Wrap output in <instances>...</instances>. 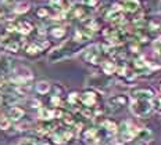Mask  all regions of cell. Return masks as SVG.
<instances>
[{
  "label": "cell",
  "mask_w": 161,
  "mask_h": 145,
  "mask_svg": "<svg viewBox=\"0 0 161 145\" xmlns=\"http://www.w3.org/2000/svg\"><path fill=\"white\" fill-rule=\"evenodd\" d=\"M158 108L161 109V98H160V101H158Z\"/></svg>",
  "instance_id": "cell-26"
},
{
  "label": "cell",
  "mask_w": 161,
  "mask_h": 145,
  "mask_svg": "<svg viewBox=\"0 0 161 145\" xmlns=\"http://www.w3.org/2000/svg\"><path fill=\"white\" fill-rule=\"evenodd\" d=\"M100 3V0H82V4L86 7H96Z\"/></svg>",
  "instance_id": "cell-22"
},
{
  "label": "cell",
  "mask_w": 161,
  "mask_h": 145,
  "mask_svg": "<svg viewBox=\"0 0 161 145\" xmlns=\"http://www.w3.org/2000/svg\"><path fill=\"white\" fill-rule=\"evenodd\" d=\"M63 119H64V122H65L67 124H72V123H74L72 116H69V115H64V116H63Z\"/></svg>",
  "instance_id": "cell-24"
},
{
  "label": "cell",
  "mask_w": 161,
  "mask_h": 145,
  "mask_svg": "<svg viewBox=\"0 0 161 145\" xmlns=\"http://www.w3.org/2000/svg\"><path fill=\"white\" fill-rule=\"evenodd\" d=\"M3 49H4L6 51H8V53L15 54V53L19 51V49H21V43H19L18 40H10L8 43L3 44Z\"/></svg>",
  "instance_id": "cell-10"
},
{
  "label": "cell",
  "mask_w": 161,
  "mask_h": 145,
  "mask_svg": "<svg viewBox=\"0 0 161 145\" xmlns=\"http://www.w3.org/2000/svg\"><path fill=\"white\" fill-rule=\"evenodd\" d=\"M50 35L54 39H63L67 35V29L64 26H54V28L50 29Z\"/></svg>",
  "instance_id": "cell-12"
},
{
  "label": "cell",
  "mask_w": 161,
  "mask_h": 145,
  "mask_svg": "<svg viewBox=\"0 0 161 145\" xmlns=\"http://www.w3.org/2000/svg\"><path fill=\"white\" fill-rule=\"evenodd\" d=\"M11 127V120L10 117L0 116V130H8Z\"/></svg>",
  "instance_id": "cell-16"
},
{
  "label": "cell",
  "mask_w": 161,
  "mask_h": 145,
  "mask_svg": "<svg viewBox=\"0 0 161 145\" xmlns=\"http://www.w3.org/2000/svg\"><path fill=\"white\" fill-rule=\"evenodd\" d=\"M154 109L153 100H133L130 104V111L137 117H145Z\"/></svg>",
  "instance_id": "cell-1"
},
{
  "label": "cell",
  "mask_w": 161,
  "mask_h": 145,
  "mask_svg": "<svg viewBox=\"0 0 161 145\" xmlns=\"http://www.w3.org/2000/svg\"><path fill=\"white\" fill-rule=\"evenodd\" d=\"M99 58H100V55L97 51H89L85 55V60L90 64H99Z\"/></svg>",
  "instance_id": "cell-15"
},
{
  "label": "cell",
  "mask_w": 161,
  "mask_h": 145,
  "mask_svg": "<svg viewBox=\"0 0 161 145\" xmlns=\"http://www.w3.org/2000/svg\"><path fill=\"white\" fill-rule=\"evenodd\" d=\"M4 2H8V0H4Z\"/></svg>",
  "instance_id": "cell-27"
},
{
  "label": "cell",
  "mask_w": 161,
  "mask_h": 145,
  "mask_svg": "<svg viewBox=\"0 0 161 145\" xmlns=\"http://www.w3.org/2000/svg\"><path fill=\"white\" fill-rule=\"evenodd\" d=\"M38 117L42 120H49L54 117V113H53V109H49V108H39L38 112Z\"/></svg>",
  "instance_id": "cell-13"
},
{
  "label": "cell",
  "mask_w": 161,
  "mask_h": 145,
  "mask_svg": "<svg viewBox=\"0 0 161 145\" xmlns=\"http://www.w3.org/2000/svg\"><path fill=\"white\" fill-rule=\"evenodd\" d=\"M17 145H38V144H36L33 140H31V138H22V140L18 141Z\"/></svg>",
  "instance_id": "cell-23"
},
{
  "label": "cell",
  "mask_w": 161,
  "mask_h": 145,
  "mask_svg": "<svg viewBox=\"0 0 161 145\" xmlns=\"http://www.w3.org/2000/svg\"><path fill=\"white\" fill-rule=\"evenodd\" d=\"M72 14H74L75 18H83V15H85V11H83L82 7H76V8H74Z\"/></svg>",
  "instance_id": "cell-20"
},
{
  "label": "cell",
  "mask_w": 161,
  "mask_h": 145,
  "mask_svg": "<svg viewBox=\"0 0 161 145\" xmlns=\"http://www.w3.org/2000/svg\"><path fill=\"white\" fill-rule=\"evenodd\" d=\"M33 79V73L31 69H28L26 66H15L13 70V77H11V83H14L15 86L18 84H25L28 82H31Z\"/></svg>",
  "instance_id": "cell-2"
},
{
  "label": "cell",
  "mask_w": 161,
  "mask_h": 145,
  "mask_svg": "<svg viewBox=\"0 0 161 145\" xmlns=\"http://www.w3.org/2000/svg\"><path fill=\"white\" fill-rule=\"evenodd\" d=\"M122 7L125 13H129V14H135L140 10L142 4H140L139 0H124L122 2Z\"/></svg>",
  "instance_id": "cell-4"
},
{
  "label": "cell",
  "mask_w": 161,
  "mask_h": 145,
  "mask_svg": "<svg viewBox=\"0 0 161 145\" xmlns=\"http://www.w3.org/2000/svg\"><path fill=\"white\" fill-rule=\"evenodd\" d=\"M33 29L35 28H33V25L29 21H19L18 23H17V32H19L22 36L29 35Z\"/></svg>",
  "instance_id": "cell-7"
},
{
  "label": "cell",
  "mask_w": 161,
  "mask_h": 145,
  "mask_svg": "<svg viewBox=\"0 0 161 145\" xmlns=\"http://www.w3.org/2000/svg\"><path fill=\"white\" fill-rule=\"evenodd\" d=\"M133 100H153L154 93L150 89H137L132 93Z\"/></svg>",
  "instance_id": "cell-6"
},
{
  "label": "cell",
  "mask_w": 161,
  "mask_h": 145,
  "mask_svg": "<svg viewBox=\"0 0 161 145\" xmlns=\"http://www.w3.org/2000/svg\"><path fill=\"white\" fill-rule=\"evenodd\" d=\"M80 102L86 108H95V105L99 102V97L95 91H85L80 96Z\"/></svg>",
  "instance_id": "cell-3"
},
{
  "label": "cell",
  "mask_w": 161,
  "mask_h": 145,
  "mask_svg": "<svg viewBox=\"0 0 161 145\" xmlns=\"http://www.w3.org/2000/svg\"><path fill=\"white\" fill-rule=\"evenodd\" d=\"M79 101H80V96L78 93H71L68 96V102L71 104V105H76Z\"/></svg>",
  "instance_id": "cell-19"
},
{
  "label": "cell",
  "mask_w": 161,
  "mask_h": 145,
  "mask_svg": "<svg viewBox=\"0 0 161 145\" xmlns=\"http://www.w3.org/2000/svg\"><path fill=\"white\" fill-rule=\"evenodd\" d=\"M25 116V112L24 109H22L21 106H17V105H13L11 108H10L8 111V117L11 122H19V120H22V117Z\"/></svg>",
  "instance_id": "cell-5"
},
{
  "label": "cell",
  "mask_w": 161,
  "mask_h": 145,
  "mask_svg": "<svg viewBox=\"0 0 161 145\" xmlns=\"http://www.w3.org/2000/svg\"><path fill=\"white\" fill-rule=\"evenodd\" d=\"M50 102H52V105L56 106V108L61 106V98H60V96H53L52 98H50Z\"/></svg>",
  "instance_id": "cell-21"
},
{
  "label": "cell",
  "mask_w": 161,
  "mask_h": 145,
  "mask_svg": "<svg viewBox=\"0 0 161 145\" xmlns=\"http://www.w3.org/2000/svg\"><path fill=\"white\" fill-rule=\"evenodd\" d=\"M45 145H49V144H45Z\"/></svg>",
  "instance_id": "cell-28"
},
{
  "label": "cell",
  "mask_w": 161,
  "mask_h": 145,
  "mask_svg": "<svg viewBox=\"0 0 161 145\" xmlns=\"http://www.w3.org/2000/svg\"><path fill=\"white\" fill-rule=\"evenodd\" d=\"M102 69L104 73H107V75H113V73L117 70V66L113 61H104L102 64Z\"/></svg>",
  "instance_id": "cell-14"
},
{
  "label": "cell",
  "mask_w": 161,
  "mask_h": 145,
  "mask_svg": "<svg viewBox=\"0 0 161 145\" xmlns=\"http://www.w3.org/2000/svg\"><path fill=\"white\" fill-rule=\"evenodd\" d=\"M50 90H52V84L49 82H46V80H40V82H38L35 86V91L38 94H42V96L47 94Z\"/></svg>",
  "instance_id": "cell-8"
},
{
  "label": "cell",
  "mask_w": 161,
  "mask_h": 145,
  "mask_svg": "<svg viewBox=\"0 0 161 145\" xmlns=\"http://www.w3.org/2000/svg\"><path fill=\"white\" fill-rule=\"evenodd\" d=\"M2 19H3V13L0 11V21H2Z\"/></svg>",
  "instance_id": "cell-25"
},
{
  "label": "cell",
  "mask_w": 161,
  "mask_h": 145,
  "mask_svg": "<svg viewBox=\"0 0 161 145\" xmlns=\"http://www.w3.org/2000/svg\"><path fill=\"white\" fill-rule=\"evenodd\" d=\"M29 10H31V4H29V2H26V0H21L19 3H17L15 7H14V13L18 15H22L25 14V13H28Z\"/></svg>",
  "instance_id": "cell-9"
},
{
  "label": "cell",
  "mask_w": 161,
  "mask_h": 145,
  "mask_svg": "<svg viewBox=\"0 0 161 145\" xmlns=\"http://www.w3.org/2000/svg\"><path fill=\"white\" fill-rule=\"evenodd\" d=\"M40 51H43V50L38 43H29V44H26V47H25V53L28 54V55H32V57L38 55Z\"/></svg>",
  "instance_id": "cell-11"
},
{
  "label": "cell",
  "mask_w": 161,
  "mask_h": 145,
  "mask_svg": "<svg viewBox=\"0 0 161 145\" xmlns=\"http://www.w3.org/2000/svg\"><path fill=\"white\" fill-rule=\"evenodd\" d=\"M103 126L107 129L108 133H117V130H118V127H117V124L111 122V120H106L104 123H103Z\"/></svg>",
  "instance_id": "cell-17"
},
{
  "label": "cell",
  "mask_w": 161,
  "mask_h": 145,
  "mask_svg": "<svg viewBox=\"0 0 161 145\" xmlns=\"http://www.w3.org/2000/svg\"><path fill=\"white\" fill-rule=\"evenodd\" d=\"M50 13H49V8L46 7H39L38 10H36V17L38 18H46V17H49Z\"/></svg>",
  "instance_id": "cell-18"
}]
</instances>
